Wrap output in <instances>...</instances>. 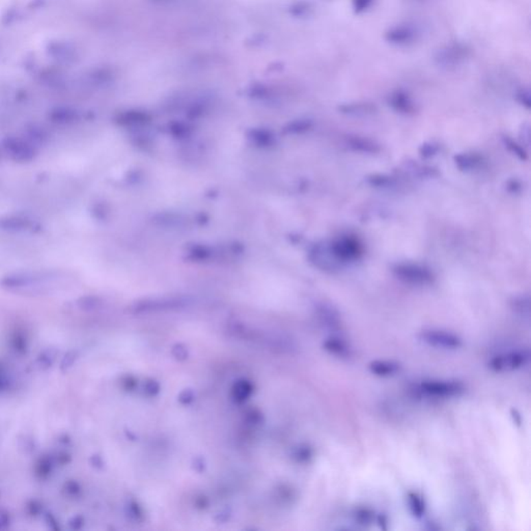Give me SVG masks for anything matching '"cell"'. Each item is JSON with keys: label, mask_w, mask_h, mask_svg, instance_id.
<instances>
[{"label": "cell", "mask_w": 531, "mask_h": 531, "mask_svg": "<svg viewBox=\"0 0 531 531\" xmlns=\"http://www.w3.org/2000/svg\"><path fill=\"white\" fill-rule=\"evenodd\" d=\"M411 393L423 400H449L465 393L466 387L457 380L425 379L411 385Z\"/></svg>", "instance_id": "1"}, {"label": "cell", "mask_w": 531, "mask_h": 531, "mask_svg": "<svg viewBox=\"0 0 531 531\" xmlns=\"http://www.w3.org/2000/svg\"><path fill=\"white\" fill-rule=\"evenodd\" d=\"M54 273L46 271H18L8 273L0 279V287L8 291H24V290L36 289L45 285L50 279H54Z\"/></svg>", "instance_id": "2"}, {"label": "cell", "mask_w": 531, "mask_h": 531, "mask_svg": "<svg viewBox=\"0 0 531 531\" xmlns=\"http://www.w3.org/2000/svg\"><path fill=\"white\" fill-rule=\"evenodd\" d=\"M1 150L10 159L18 163L34 161L38 154V145L27 137L10 135L1 143Z\"/></svg>", "instance_id": "4"}, {"label": "cell", "mask_w": 531, "mask_h": 531, "mask_svg": "<svg viewBox=\"0 0 531 531\" xmlns=\"http://www.w3.org/2000/svg\"><path fill=\"white\" fill-rule=\"evenodd\" d=\"M530 350L516 349L493 356L488 362L490 370L495 373H508L522 370L530 364Z\"/></svg>", "instance_id": "3"}, {"label": "cell", "mask_w": 531, "mask_h": 531, "mask_svg": "<svg viewBox=\"0 0 531 531\" xmlns=\"http://www.w3.org/2000/svg\"><path fill=\"white\" fill-rule=\"evenodd\" d=\"M407 502H408L409 510H410L413 517H415L416 519L423 518L425 510H427L423 498L418 493L410 492L408 496H407Z\"/></svg>", "instance_id": "9"}, {"label": "cell", "mask_w": 531, "mask_h": 531, "mask_svg": "<svg viewBox=\"0 0 531 531\" xmlns=\"http://www.w3.org/2000/svg\"><path fill=\"white\" fill-rule=\"evenodd\" d=\"M323 346L331 355L340 359H350L353 356L352 346L342 336H330L324 342Z\"/></svg>", "instance_id": "7"}, {"label": "cell", "mask_w": 531, "mask_h": 531, "mask_svg": "<svg viewBox=\"0 0 531 531\" xmlns=\"http://www.w3.org/2000/svg\"><path fill=\"white\" fill-rule=\"evenodd\" d=\"M3 150L0 149V160L3 159Z\"/></svg>", "instance_id": "13"}, {"label": "cell", "mask_w": 531, "mask_h": 531, "mask_svg": "<svg viewBox=\"0 0 531 531\" xmlns=\"http://www.w3.org/2000/svg\"><path fill=\"white\" fill-rule=\"evenodd\" d=\"M40 221L27 215H5L0 217V231L20 234H38L42 232Z\"/></svg>", "instance_id": "6"}, {"label": "cell", "mask_w": 531, "mask_h": 531, "mask_svg": "<svg viewBox=\"0 0 531 531\" xmlns=\"http://www.w3.org/2000/svg\"><path fill=\"white\" fill-rule=\"evenodd\" d=\"M368 370L375 376L389 378L399 374L402 366L394 360H374L368 364Z\"/></svg>", "instance_id": "8"}, {"label": "cell", "mask_w": 531, "mask_h": 531, "mask_svg": "<svg viewBox=\"0 0 531 531\" xmlns=\"http://www.w3.org/2000/svg\"><path fill=\"white\" fill-rule=\"evenodd\" d=\"M376 522L378 523L379 525H380L381 528L382 529H387V524H388V520H387V517L385 516V515H379V516L376 517Z\"/></svg>", "instance_id": "12"}, {"label": "cell", "mask_w": 531, "mask_h": 531, "mask_svg": "<svg viewBox=\"0 0 531 531\" xmlns=\"http://www.w3.org/2000/svg\"><path fill=\"white\" fill-rule=\"evenodd\" d=\"M515 309L522 317L529 318L528 300H521V301L517 302L515 304Z\"/></svg>", "instance_id": "11"}, {"label": "cell", "mask_w": 531, "mask_h": 531, "mask_svg": "<svg viewBox=\"0 0 531 531\" xmlns=\"http://www.w3.org/2000/svg\"><path fill=\"white\" fill-rule=\"evenodd\" d=\"M353 516H354V519H355L358 524L364 525V526L372 524L374 521H376L377 517L375 516V512L368 508H356Z\"/></svg>", "instance_id": "10"}, {"label": "cell", "mask_w": 531, "mask_h": 531, "mask_svg": "<svg viewBox=\"0 0 531 531\" xmlns=\"http://www.w3.org/2000/svg\"><path fill=\"white\" fill-rule=\"evenodd\" d=\"M423 344L439 350L457 351L464 346L463 340L453 332L442 329L423 330L419 334Z\"/></svg>", "instance_id": "5"}]
</instances>
